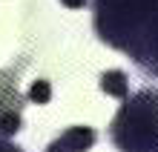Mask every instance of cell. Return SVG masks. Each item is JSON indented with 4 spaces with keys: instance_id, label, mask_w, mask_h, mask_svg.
<instances>
[{
    "instance_id": "obj_1",
    "label": "cell",
    "mask_w": 158,
    "mask_h": 152,
    "mask_svg": "<svg viewBox=\"0 0 158 152\" xmlns=\"http://www.w3.org/2000/svg\"><path fill=\"white\" fill-rule=\"evenodd\" d=\"M92 23L106 46L158 78V0H95Z\"/></svg>"
},
{
    "instance_id": "obj_2",
    "label": "cell",
    "mask_w": 158,
    "mask_h": 152,
    "mask_svg": "<svg viewBox=\"0 0 158 152\" xmlns=\"http://www.w3.org/2000/svg\"><path fill=\"white\" fill-rule=\"evenodd\" d=\"M109 141L118 152H158V89H141L121 103Z\"/></svg>"
},
{
    "instance_id": "obj_3",
    "label": "cell",
    "mask_w": 158,
    "mask_h": 152,
    "mask_svg": "<svg viewBox=\"0 0 158 152\" xmlns=\"http://www.w3.org/2000/svg\"><path fill=\"white\" fill-rule=\"evenodd\" d=\"M23 63L0 72V138H12L23 129V95L17 92V72Z\"/></svg>"
},
{
    "instance_id": "obj_4",
    "label": "cell",
    "mask_w": 158,
    "mask_h": 152,
    "mask_svg": "<svg viewBox=\"0 0 158 152\" xmlns=\"http://www.w3.org/2000/svg\"><path fill=\"white\" fill-rule=\"evenodd\" d=\"M98 141V132L92 126H69L52 141L46 152H89Z\"/></svg>"
},
{
    "instance_id": "obj_5",
    "label": "cell",
    "mask_w": 158,
    "mask_h": 152,
    "mask_svg": "<svg viewBox=\"0 0 158 152\" xmlns=\"http://www.w3.org/2000/svg\"><path fill=\"white\" fill-rule=\"evenodd\" d=\"M101 92L127 101V98H129V78H127V72H121V69L104 72V75H101Z\"/></svg>"
},
{
    "instance_id": "obj_6",
    "label": "cell",
    "mask_w": 158,
    "mask_h": 152,
    "mask_svg": "<svg viewBox=\"0 0 158 152\" xmlns=\"http://www.w3.org/2000/svg\"><path fill=\"white\" fill-rule=\"evenodd\" d=\"M52 98V86H49V80H35L29 92H26V101H32V103H49Z\"/></svg>"
},
{
    "instance_id": "obj_7",
    "label": "cell",
    "mask_w": 158,
    "mask_h": 152,
    "mask_svg": "<svg viewBox=\"0 0 158 152\" xmlns=\"http://www.w3.org/2000/svg\"><path fill=\"white\" fill-rule=\"evenodd\" d=\"M0 152H26V149L12 144V141H6V138H0Z\"/></svg>"
},
{
    "instance_id": "obj_8",
    "label": "cell",
    "mask_w": 158,
    "mask_h": 152,
    "mask_svg": "<svg viewBox=\"0 0 158 152\" xmlns=\"http://www.w3.org/2000/svg\"><path fill=\"white\" fill-rule=\"evenodd\" d=\"M60 3L66 6V9H83V6L89 3V0H60Z\"/></svg>"
}]
</instances>
